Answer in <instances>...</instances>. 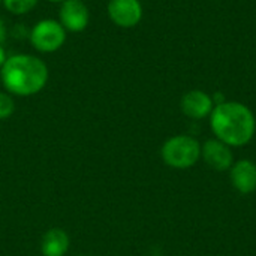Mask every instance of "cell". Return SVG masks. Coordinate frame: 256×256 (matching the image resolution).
Wrapping results in <instances>:
<instances>
[{"mask_svg":"<svg viewBox=\"0 0 256 256\" xmlns=\"http://www.w3.org/2000/svg\"><path fill=\"white\" fill-rule=\"evenodd\" d=\"M34 50L40 52H54L60 50L66 40V30L56 20H40L28 33Z\"/></svg>","mask_w":256,"mask_h":256,"instance_id":"obj_4","label":"cell"},{"mask_svg":"<svg viewBox=\"0 0 256 256\" xmlns=\"http://www.w3.org/2000/svg\"><path fill=\"white\" fill-rule=\"evenodd\" d=\"M4 8L14 15H24L34 9L39 0H2Z\"/></svg>","mask_w":256,"mask_h":256,"instance_id":"obj_11","label":"cell"},{"mask_svg":"<svg viewBox=\"0 0 256 256\" xmlns=\"http://www.w3.org/2000/svg\"><path fill=\"white\" fill-rule=\"evenodd\" d=\"M4 88L16 96L39 93L48 81V66L32 54H15L6 58L0 69Z\"/></svg>","mask_w":256,"mask_h":256,"instance_id":"obj_2","label":"cell"},{"mask_svg":"<svg viewBox=\"0 0 256 256\" xmlns=\"http://www.w3.org/2000/svg\"><path fill=\"white\" fill-rule=\"evenodd\" d=\"M230 177L234 189L243 195H249L256 190V165L249 159H242L232 164Z\"/></svg>","mask_w":256,"mask_h":256,"instance_id":"obj_9","label":"cell"},{"mask_svg":"<svg viewBox=\"0 0 256 256\" xmlns=\"http://www.w3.org/2000/svg\"><path fill=\"white\" fill-rule=\"evenodd\" d=\"M210 126L216 140L230 147H243L255 135L256 118L244 104L225 100L214 105L210 114Z\"/></svg>","mask_w":256,"mask_h":256,"instance_id":"obj_1","label":"cell"},{"mask_svg":"<svg viewBox=\"0 0 256 256\" xmlns=\"http://www.w3.org/2000/svg\"><path fill=\"white\" fill-rule=\"evenodd\" d=\"M164 162L176 170L194 166L201 158V144L189 135H176L165 141L160 150Z\"/></svg>","mask_w":256,"mask_h":256,"instance_id":"obj_3","label":"cell"},{"mask_svg":"<svg viewBox=\"0 0 256 256\" xmlns=\"http://www.w3.org/2000/svg\"><path fill=\"white\" fill-rule=\"evenodd\" d=\"M58 18L64 30L78 33L88 26L90 14L87 4L82 0H66L62 3Z\"/></svg>","mask_w":256,"mask_h":256,"instance_id":"obj_6","label":"cell"},{"mask_svg":"<svg viewBox=\"0 0 256 256\" xmlns=\"http://www.w3.org/2000/svg\"><path fill=\"white\" fill-rule=\"evenodd\" d=\"M201 158L214 171H230L234 164V154L230 146L219 140H208L201 146Z\"/></svg>","mask_w":256,"mask_h":256,"instance_id":"obj_7","label":"cell"},{"mask_svg":"<svg viewBox=\"0 0 256 256\" xmlns=\"http://www.w3.org/2000/svg\"><path fill=\"white\" fill-rule=\"evenodd\" d=\"M48 2H52V3H63V2H66V0H48Z\"/></svg>","mask_w":256,"mask_h":256,"instance_id":"obj_15","label":"cell"},{"mask_svg":"<svg viewBox=\"0 0 256 256\" xmlns=\"http://www.w3.org/2000/svg\"><path fill=\"white\" fill-rule=\"evenodd\" d=\"M180 108L186 117L192 120H202L206 117H210L214 108V102L208 93L202 90H190L183 94Z\"/></svg>","mask_w":256,"mask_h":256,"instance_id":"obj_8","label":"cell"},{"mask_svg":"<svg viewBox=\"0 0 256 256\" xmlns=\"http://www.w3.org/2000/svg\"><path fill=\"white\" fill-rule=\"evenodd\" d=\"M6 51L3 50V46H2V44H0V69H2V66L4 64V62H6Z\"/></svg>","mask_w":256,"mask_h":256,"instance_id":"obj_14","label":"cell"},{"mask_svg":"<svg viewBox=\"0 0 256 256\" xmlns=\"http://www.w3.org/2000/svg\"><path fill=\"white\" fill-rule=\"evenodd\" d=\"M15 110V104L10 94L0 92V120H4L12 116Z\"/></svg>","mask_w":256,"mask_h":256,"instance_id":"obj_12","label":"cell"},{"mask_svg":"<svg viewBox=\"0 0 256 256\" xmlns=\"http://www.w3.org/2000/svg\"><path fill=\"white\" fill-rule=\"evenodd\" d=\"M142 4L140 0H110L108 2V15L110 20L122 27L132 28L138 26L142 20Z\"/></svg>","mask_w":256,"mask_h":256,"instance_id":"obj_5","label":"cell"},{"mask_svg":"<svg viewBox=\"0 0 256 256\" xmlns=\"http://www.w3.org/2000/svg\"><path fill=\"white\" fill-rule=\"evenodd\" d=\"M6 39V26L3 22V20L0 18V44Z\"/></svg>","mask_w":256,"mask_h":256,"instance_id":"obj_13","label":"cell"},{"mask_svg":"<svg viewBox=\"0 0 256 256\" xmlns=\"http://www.w3.org/2000/svg\"><path fill=\"white\" fill-rule=\"evenodd\" d=\"M69 249V237L63 230L52 228L42 237L40 250L44 256H64Z\"/></svg>","mask_w":256,"mask_h":256,"instance_id":"obj_10","label":"cell"},{"mask_svg":"<svg viewBox=\"0 0 256 256\" xmlns=\"http://www.w3.org/2000/svg\"><path fill=\"white\" fill-rule=\"evenodd\" d=\"M0 3H2V0H0Z\"/></svg>","mask_w":256,"mask_h":256,"instance_id":"obj_16","label":"cell"}]
</instances>
